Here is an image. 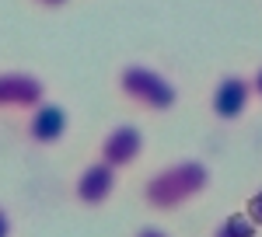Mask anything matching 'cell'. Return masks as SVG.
<instances>
[{
	"label": "cell",
	"instance_id": "6da1fadb",
	"mask_svg": "<svg viewBox=\"0 0 262 237\" xmlns=\"http://www.w3.org/2000/svg\"><path fill=\"white\" fill-rule=\"evenodd\" d=\"M210 181H213V171H210L206 160L182 157L158 168L147 178L140 188V199L158 213H175L182 206H189L192 199H200L210 188Z\"/></svg>",
	"mask_w": 262,
	"mask_h": 237
},
{
	"label": "cell",
	"instance_id": "7a4b0ae2",
	"mask_svg": "<svg viewBox=\"0 0 262 237\" xmlns=\"http://www.w3.org/2000/svg\"><path fill=\"white\" fill-rule=\"evenodd\" d=\"M116 94L143 115H168L179 108L182 87L161 66L143 63V59H129L116 70Z\"/></svg>",
	"mask_w": 262,
	"mask_h": 237
},
{
	"label": "cell",
	"instance_id": "3957f363",
	"mask_svg": "<svg viewBox=\"0 0 262 237\" xmlns=\"http://www.w3.org/2000/svg\"><path fill=\"white\" fill-rule=\"evenodd\" d=\"M49 98V84L35 70H0V115H25Z\"/></svg>",
	"mask_w": 262,
	"mask_h": 237
},
{
	"label": "cell",
	"instance_id": "277c9868",
	"mask_svg": "<svg viewBox=\"0 0 262 237\" xmlns=\"http://www.w3.org/2000/svg\"><path fill=\"white\" fill-rule=\"evenodd\" d=\"M210 115L224 122V126H234V122H242L248 115V108L255 105L252 98V84H248V74H234V70H227L221 77L213 80V87H210Z\"/></svg>",
	"mask_w": 262,
	"mask_h": 237
},
{
	"label": "cell",
	"instance_id": "5b68a950",
	"mask_svg": "<svg viewBox=\"0 0 262 237\" xmlns=\"http://www.w3.org/2000/svg\"><path fill=\"white\" fill-rule=\"evenodd\" d=\"M70 126H74L70 108L53 98L39 101L32 112L21 115V133H25V139L32 147H56V143H63L70 136Z\"/></svg>",
	"mask_w": 262,
	"mask_h": 237
},
{
	"label": "cell",
	"instance_id": "8992f818",
	"mask_svg": "<svg viewBox=\"0 0 262 237\" xmlns=\"http://www.w3.org/2000/svg\"><path fill=\"white\" fill-rule=\"evenodd\" d=\"M143 150H147V136H143L140 126H133V122H116V126H108L105 136L98 139V160L108 164L112 171L133 168V164L143 157Z\"/></svg>",
	"mask_w": 262,
	"mask_h": 237
},
{
	"label": "cell",
	"instance_id": "52a82bcc",
	"mask_svg": "<svg viewBox=\"0 0 262 237\" xmlns=\"http://www.w3.org/2000/svg\"><path fill=\"white\" fill-rule=\"evenodd\" d=\"M116 185H119V171H112L108 164H101L98 157L91 164H84L77 178H74V199L88 206V209H98L108 199L116 196Z\"/></svg>",
	"mask_w": 262,
	"mask_h": 237
},
{
	"label": "cell",
	"instance_id": "ba28073f",
	"mask_svg": "<svg viewBox=\"0 0 262 237\" xmlns=\"http://www.w3.org/2000/svg\"><path fill=\"white\" fill-rule=\"evenodd\" d=\"M213 237H259V227L245 213H231V217H224L213 227Z\"/></svg>",
	"mask_w": 262,
	"mask_h": 237
},
{
	"label": "cell",
	"instance_id": "9c48e42d",
	"mask_svg": "<svg viewBox=\"0 0 262 237\" xmlns=\"http://www.w3.org/2000/svg\"><path fill=\"white\" fill-rule=\"evenodd\" d=\"M245 217L262 230V188H255V192L248 196V202H245Z\"/></svg>",
	"mask_w": 262,
	"mask_h": 237
},
{
	"label": "cell",
	"instance_id": "30bf717a",
	"mask_svg": "<svg viewBox=\"0 0 262 237\" xmlns=\"http://www.w3.org/2000/svg\"><path fill=\"white\" fill-rule=\"evenodd\" d=\"M248 84H252V98L262 105V63L252 70V74H248Z\"/></svg>",
	"mask_w": 262,
	"mask_h": 237
},
{
	"label": "cell",
	"instance_id": "8fae6325",
	"mask_svg": "<svg viewBox=\"0 0 262 237\" xmlns=\"http://www.w3.org/2000/svg\"><path fill=\"white\" fill-rule=\"evenodd\" d=\"M32 7H39V11H63V7H70L74 0H28Z\"/></svg>",
	"mask_w": 262,
	"mask_h": 237
},
{
	"label": "cell",
	"instance_id": "7c38bea8",
	"mask_svg": "<svg viewBox=\"0 0 262 237\" xmlns=\"http://www.w3.org/2000/svg\"><path fill=\"white\" fill-rule=\"evenodd\" d=\"M14 234V220H11V213L0 206V237H11Z\"/></svg>",
	"mask_w": 262,
	"mask_h": 237
},
{
	"label": "cell",
	"instance_id": "4fadbf2b",
	"mask_svg": "<svg viewBox=\"0 0 262 237\" xmlns=\"http://www.w3.org/2000/svg\"><path fill=\"white\" fill-rule=\"evenodd\" d=\"M133 237H171V234H164L161 227H140V230H137Z\"/></svg>",
	"mask_w": 262,
	"mask_h": 237
}]
</instances>
